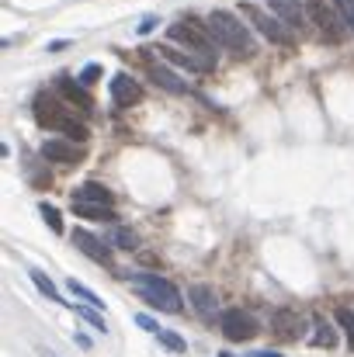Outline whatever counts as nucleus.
I'll list each match as a JSON object with an SVG mask.
<instances>
[{
	"label": "nucleus",
	"instance_id": "obj_1",
	"mask_svg": "<svg viewBox=\"0 0 354 357\" xmlns=\"http://www.w3.org/2000/svg\"><path fill=\"white\" fill-rule=\"evenodd\" d=\"M209 31L216 35V42H219L223 49L236 52L239 59H250V56L257 52V42H253L250 28H246L239 17H233L230 10H212V14H209Z\"/></svg>",
	"mask_w": 354,
	"mask_h": 357
},
{
	"label": "nucleus",
	"instance_id": "obj_2",
	"mask_svg": "<svg viewBox=\"0 0 354 357\" xmlns=\"http://www.w3.org/2000/svg\"><path fill=\"white\" fill-rule=\"evenodd\" d=\"M31 108H35V121H38L42 128H56V132H63V135L73 139V142H87V139H91L87 125L73 119V115H70L52 94H38Z\"/></svg>",
	"mask_w": 354,
	"mask_h": 357
},
{
	"label": "nucleus",
	"instance_id": "obj_3",
	"mask_svg": "<svg viewBox=\"0 0 354 357\" xmlns=\"http://www.w3.org/2000/svg\"><path fill=\"white\" fill-rule=\"evenodd\" d=\"M128 278H132V284H135V291H139V298H142L146 305L163 309V312H181V291H177L167 278L149 274V271H135V274H128Z\"/></svg>",
	"mask_w": 354,
	"mask_h": 357
},
{
	"label": "nucleus",
	"instance_id": "obj_4",
	"mask_svg": "<svg viewBox=\"0 0 354 357\" xmlns=\"http://www.w3.org/2000/svg\"><path fill=\"white\" fill-rule=\"evenodd\" d=\"M167 35H170L174 42H181V45H188V49H195V52L216 59V45H219V42H216V35L209 31V21L181 17V21H174V24L167 28Z\"/></svg>",
	"mask_w": 354,
	"mask_h": 357
},
{
	"label": "nucleus",
	"instance_id": "obj_5",
	"mask_svg": "<svg viewBox=\"0 0 354 357\" xmlns=\"http://www.w3.org/2000/svg\"><path fill=\"white\" fill-rule=\"evenodd\" d=\"M239 14L267 38V42H274V45H295V38H292V31H288V24L278 17V14H271V10H260L257 3H239Z\"/></svg>",
	"mask_w": 354,
	"mask_h": 357
},
{
	"label": "nucleus",
	"instance_id": "obj_6",
	"mask_svg": "<svg viewBox=\"0 0 354 357\" xmlns=\"http://www.w3.org/2000/svg\"><path fill=\"white\" fill-rule=\"evenodd\" d=\"M306 10H309V17H313V24L320 28V35L327 38V42H344L348 38V24H344V17H341V10H337V3L330 7L327 0H309L306 3Z\"/></svg>",
	"mask_w": 354,
	"mask_h": 357
},
{
	"label": "nucleus",
	"instance_id": "obj_7",
	"mask_svg": "<svg viewBox=\"0 0 354 357\" xmlns=\"http://www.w3.org/2000/svg\"><path fill=\"white\" fill-rule=\"evenodd\" d=\"M219 330H223L226 340L243 344V340L257 337V319L250 312H243V309H226V312H219Z\"/></svg>",
	"mask_w": 354,
	"mask_h": 357
},
{
	"label": "nucleus",
	"instance_id": "obj_8",
	"mask_svg": "<svg viewBox=\"0 0 354 357\" xmlns=\"http://www.w3.org/2000/svg\"><path fill=\"white\" fill-rule=\"evenodd\" d=\"M73 246L84 253V257H91L94 264H101V267H108V271H115V264H112V250L101 243L98 236H91L87 229H73Z\"/></svg>",
	"mask_w": 354,
	"mask_h": 357
},
{
	"label": "nucleus",
	"instance_id": "obj_9",
	"mask_svg": "<svg viewBox=\"0 0 354 357\" xmlns=\"http://www.w3.org/2000/svg\"><path fill=\"white\" fill-rule=\"evenodd\" d=\"M42 156L49 160V163H80V156H84V149H80V142H66V139H45L42 142Z\"/></svg>",
	"mask_w": 354,
	"mask_h": 357
},
{
	"label": "nucleus",
	"instance_id": "obj_10",
	"mask_svg": "<svg viewBox=\"0 0 354 357\" xmlns=\"http://www.w3.org/2000/svg\"><path fill=\"white\" fill-rule=\"evenodd\" d=\"M271 330L278 340H299L302 333V316L295 309H274L271 312Z\"/></svg>",
	"mask_w": 354,
	"mask_h": 357
},
{
	"label": "nucleus",
	"instance_id": "obj_11",
	"mask_svg": "<svg viewBox=\"0 0 354 357\" xmlns=\"http://www.w3.org/2000/svg\"><path fill=\"white\" fill-rule=\"evenodd\" d=\"M163 59H170L174 66H181V70H191V73H209L212 66H216V59H209V56H191V52H177V49H170V45H163V49H156Z\"/></svg>",
	"mask_w": 354,
	"mask_h": 357
},
{
	"label": "nucleus",
	"instance_id": "obj_12",
	"mask_svg": "<svg viewBox=\"0 0 354 357\" xmlns=\"http://www.w3.org/2000/svg\"><path fill=\"white\" fill-rule=\"evenodd\" d=\"M108 91H112V101H115L118 108H132V105L142 98V87H139L128 73H118L115 80L108 84Z\"/></svg>",
	"mask_w": 354,
	"mask_h": 357
},
{
	"label": "nucleus",
	"instance_id": "obj_13",
	"mask_svg": "<svg viewBox=\"0 0 354 357\" xmlns=\"http://www.w3.org/2000/svg\"><path fill=\"white\" fill-rule=\"evenodd\" d=\"M267 10H271V14H278V17H281L288 28H295V31H299V28L306 24V17H309V10H306L299 0H271V3H267Z\"/></svg>",
	"mask_w": 354,
	"mask_h": 357
},
{
	"label": "nucleus",
	"instance_id": "obj_14",
	"mask_svg": "<svg viewBox=\"0 0 354 357\" xmlns=\"http://www.w3.org/2000/svg\"><path fill=\"white\" fill-rule=\"evenodd\" d=\"M188 298H191V305H195V312H198L202 319H216L219 302H216V291H212L209 284H191V288H188Z\"/></svg>",
	"mask_w": 354,
	"mask_h": 357
},
{
	"label": "nucleus",
	"instance_id": "obj_15",
	"mask_svg": "<svg viewBox=\"0 0 354 357\" xmlns=\"http://www.w3.org/2000/svg\"><path fill=\"white\" fill-rule=\"evenodd\" d=\"M59 94H63L73 108H80V112H94V98L87 94V84H73L70 77H59Z\"/></svg>",
	"mask_w": 354,
	"mask_h": 357
},
{
	"label": "nucleus",
	"instance_id": "obj_16",
	"mask_svg": "<svg viewBox=\"0 0 354 357\" xmlns=\"http://www.w3.org/2000/svg\"><path fill=\"white\" fill-rule=\"evenodd\" d=\"M73 212L80 219H91V222H115V208L112 205H101V202H73Z\"/></svg>",
	"mask_w": 354,
	"mask_h": 357
},
{
	"label": "nucleus",
	"instance_id": "obj_17",
	"mask_svg": "<svg viewBox=\"0 0 354 357\" xmlns=\"http://www.w3.org/2000/svg\"><path fill=\"white\" fill-rule=\"evenodd\" d=\"M73 202H101V205H112L115 198H112V191H108L105 184H98V181H87V184L73 188Z\"/></svg>",
	"mask_w": 354,
	"mask_h": 357
},
{
	"label": "nucleus",
	"instance_id": "obj_18",
	"mask_svg": "<svg viewBox=\"0 0 354 357\" xmlns=\"http://www.w3.org/2000/svg\"><path fill=\"white\" fill-rule=\"evenodd\" d=\"M149 77H153V84H156V87H163V91H170V94H188V84H181L167 66H153V70H149Z\"/></svg>",
	"mask_w": 354,
	"mask_h": 357
},
{
	"label": "nucleus",
	"instance_id": "obj_19",
	"mask_svg": "<svg viewBox=\"0 0 354 357\" xmlns=\"http://www.w3.org/2000/svg\"><path fill=\"white\" fill-rule=\"evenodd\" d=\"M28 274H31L35 288H38V291H42V295L49 298V302H63V298H59V291H56V284H52V281H49V278H45L42 271H28Z\"/></svg>",
	"mask_w": 354,
	"mask_h": 357
},
{
	"label": "nucleus",
	"instance_id": "obj_20",
	"mask_svg": "<svg viewBox=\"0 0 354 357\" xmlns=\"http://www.w3.org/2000/svg\"><path fill=\"white\" fill-rule=\"evenodd\" d=\"M66 288H70V291H73L77 298H84L87 305H94V309H101V305H105V302H101V298H98V295H94V291H91L87 284H80L77 278H70V281H66Z\"/></svg>",
	"mask_w": 354,
	"mask_h": 357
},
{
	"label": "nucleus",
	"instance_id": "obj_21",
	"mask_svg": "<svg viewBox=\"0 0 354 357\" xmlns=\"http://www.w3.org/2000/svg\"><path fill=\"white\" fill-rule=\"evenodd\" d=\"M156 340L167 347V351H174V354H184L188 351V344H184V337H177L174 330H156Z\"/></svg>",
	"mask_w": 354,
	"mask_h": 357
},
{
	"label": "nucleus",
	"instance_id": "obj_22",
	"mask_svg": "<svg viewBox=\"0 0 354 357\" xmlns=\"http://www.w3.org/2000/svg\"><path fill=\"white\" fill-rule=\"evenodd\" d=\"M38 212H42V219H45V226H49L52 233H63V219H59V208H56V205L42 202V205H38Z\"/></svg>",
	"mask_w": 354,
	"mask_h": 357
},
{
	"label": "nucleus",
	"instance_id": "obj_23",
	"mask_svg": "<svg viewBox=\"0 0 354 357\" xmlns=\"http://www.w3.org/2000/svg\"><path fill=\"white\" fill-rule=\"evenodd\" d=\"M313 347H337V333H334V326H327V323H320L316 326V337H313Z\"/></svg>",
	"mask_w": 354,
	"mask_h": 357
},
{
	"label": "nucleus",
	"instance_id": "obj_24",
	"mask_svg": "<svg viewBox=\"0 0 354 357\" xmlns=\"http://www.w3.org/2000/svg\"><path fill=\"white\" fill-rule=\"evenodd\" d=\"M112 243H115L118 250H128V253H132V250L139 246V243H135V233H132V229H121V226L115 229V236H112Z\"/></svg>",
	"mask_w": 354,
	"mask_h": 357
},
{
	"label": "nucleus",
	"instance_id": "obj_25",
	"mask_svg": "<svg viewBox=\"0 0 354 357\" xmlns=\"http://www.w3.org/2000/svg\"><path fill=\"white\" fill-rule=\"evenodd\" d=\"M77 316H80V319H87V323H91L94 330H101V333L108 330V326H105V319L98 316V309H94V305H80V309H77Z\"/></svg>",
	"mask_w": 354,
	"mask_h": 357
},
{
	"label": "nucleus",
	"instance_id": "obj_26",
	"mask_svg": "<svg viewBox=\"0 0 354 357\" xmlns=\"http://www.w3.org/2000/svg\"><path fill=\"white\" fill-rule=\"evenodd\" d=\"M337 323L348 330V347H351V354H354V312L351 309H337Z\"/></svg>",
	"mask_w": 354,
	"mask_h": 357
},
{
	"label": "nucleus",
	"instance_id": "obj_27",
	"mask_svg": "<svg viewBox=\"0 0 354 357\" xmlns=\"http://www.w3.org/2000/svg\"><path fill=\"white\" fill-rule=\"evenodd\" d=\"M337 3V10H341V17H344V24L354 31V0H334Z\"/></svg>",
	"mask_w": 354,
	"mask_h": 357
},
{
	"label": "nucleus",
	"instance_id": "obj_28",
	"mask_svg": "<svg viewBox=\"0 0 354 357\" xmlns=\"http://www.w3.org/2000/svg\"><path fill=\"white\" fill-rule=\"evenodd\" d=\"M98 77H101V66H94V63H91V66H84V73H80V84H94Z\"/></svg>",
	"mask_w": 354,
	"mask_h": 357
},
{
	"label": "nucleus",
	"instance_id": "obj_29",
	"mask_svg": "<svg viewBox=\"0 0 354 357\" xmlns=\"http://www.w3.org/2000/svg\"><path fill=\"white\" fill-rule=\"evenodd\" d=\"M156 24H160L156 17H142V24H139V35H149V31H153Z\"/></svg>",
	"mask_w": 354,
	"mask_h": 357
},
{
	"label": "nucleus",
	"instance_id": "obj_30",
	"mask_svg": "<svg viewBox=\"0 0 354 357\" xmlns=\"http://www.w3.org/2000/svg\"><path fill=\"white\" fill-rule=\"evenodd\" d=\"M135 323H139L142 330H149V333H156V330H160V326H156V323H153L149 316H135Z\"/></svg>",
	"mask_w": 354,
	"mask_h": 357
},
{
	"label": "nucleus",
	"instance_id": "obj_31",
	"mask_svg": "<svg viewBox=\"0 0 354 357\" xmlns=\"http://www.w3.org/2000/svg\"><path fill=\"white\" fill-rule=\"evenodd\" d=\"M66 45H70V42H63V38H59V42H49V52H59V49H66Z\"/></svg>",
	"mask_w": 354,
	"mask_h": 357
},
{
	"label": "nucleus",
	"instance_id": "obj_32",
	"mask_svg": "<svg viewBox=\"0 0 354 357\" xmlns=\"http://www.w3.org/2000/svg\"><path fill=\"white\" fill-rule=\"evenodd\" d=\"M253 357H281V354H274V351H260V354H253Z\"/></svg>",
	"mask_w": 354,
	"mask_h": 357
},
{
	"label": "nucleus",
	"instance_id": "obj_33",
	"mask_svg": "<svg viewBox=\"0 0 354 357\" xmlns=\"http://www.w3.org/2000/svg\"><path fill=\"white\" fill-rule=\"evenodd\" d=\"M219 357H233V354H226V351H223V354H219Z\"/></svg>",
	"mask_w": 354,
	"mask_h": 357
},
{
	"label": "nucleus",
	"instance_id": "obj_34",
	"mask_svg": "<svg viewBox=\"0 0 354 357\" xmlns=\"http://www.w3.org/2000/svg\"><path fill=\"white\" fill-rule=\"evenodd\" d=\"M49 357H52V354H49Z\"/></svg>",
	"mask_w": 354,
	"mask_h": 357
}]
</instances>
